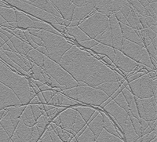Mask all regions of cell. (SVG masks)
I'll return each instance as SVG.
<instances>
[{
  "label": "cell",
  "instance_id": "cell-9",
  "mask_svg": "<svg viewBox=\"0 0 157 142\" xmlns=\"http://www.w3.org/2000/svg\"><path fill=\"white\" fill-rule=\"evenodd\" d=\"M77 142H95V137L89 128H86V130L78 137Z\"/></svg>",
  "mask_w": 157,
  "mask_h": 142
},
{
  "label": "cell",
  "instance_id": "cell-7",
  "mask_svg": "<svg viewBox=\"0 0 157 142\" xmlns=\"http://www.w3.org/2000/svg\"><path fill=\"white\" fill-rule=\"evenodd\" d=\"M71 109L76 111L80 115L82 119H83L84 122L86 123H87L89 122L90 119H91V117L93 116V115L96 112V110L94 109H93V108H91L90 106L75 107V108H71Z\"/></svg>",
  "mask_w": 157,
  "mask_h": 142
},
{
  "label": "cell",
  "instance_id": "cell-5",
  "mask_svg": "<svg viewBox=\"0 0 157 142\" xmlns=\"http://www.w3.org/2000/svg\"><path fill=\"white\" fill-rule=\"evenodd\" d=\"M88 126V128H89L90 131L92 132V133L94 134L95 137V140H97L100 133H101V131L103 130V123H102V118L101 116L100 115H98L93 120L91 121L90 123H86Z\"/></svg>",
  "mask_w": 157,
  "mask_h": 142
},
{
  "label": "cell",
  "instance_id": "cell-2",
  "mask_svg": "<svg viewBox=\"0 0 157 142\" xmlns=\"http://www.w3.org/2000/svg\"><path fill=\"white\" fill-rule=\"evenodd\" d=\"M134 101L139 119H142L147 122L156 119V109L153 106L152 97L147 99H139L134 97Z\"/></svg>",
  "mask_w": 157,
  "mask_h": 142
},
{
  "label": "cell",
  "instance_id": "cell-8",
  "mask_svg": "<svg viewBox=\"0 0 157 142\" xmlns=\"http://www.w3.org/2000/svg\"><path fill=\"white\" fill-rule=\"evenodd\" d=\"M95 142H124L120 137H116L114 135L108 133L106 130L103 129L101 133H100L99 137L97 138Z\"/></svg>",
  "mask_w": 157,
  "mask_h": 142
},
{
  "label": "cell",
  "instance_id": "cell-3",
  "mask_svg": "<svg viewBox=\"0 0 157 142\" xmlns=\"http://www.w3.org/2000/svg\"><path fill=\"white\" fill-rule=\"evenodd\" d=\"M103 109L105 112H107L116 120V123H118V125L120 126V128L123 131L126 123H127V119L129 118L128 114L123 109H121L119 105H116L114 101H112L110 103L105 105Z\"/></svg>",
  "mask_w": 157,
  "mask_h": 142
},
{
  "label": "cell",
  "instance_id": "cell-1",
  "mask_svg": "<svg viewBox=\"0 0 157 142\" xmlns=\"http://www.w3.org/2000/svg\"><path fill=\"white\" fill-rule=\"evenodd\" d=\"M128 89L131 90L133 95L139 99H147L153 97L156 92V82L150 79L148 73L145 74L137 79L129 83Z\"/></svg>",
  "mask_w": 157,
  "mask_h": 142
},
{
  "label": "cell",
  "instance_id": "cell-6",
  "mask_svg": "<svg viewBox=\"0 0 157 142\" xmlns=\"http://www.w3.org/2000/svg\"><path fill=\"white\" fill-rule=\"evenodd\" d=\"M20 119L21 120L22 123L28 127H32L35 126L36 124V121L35 120L33 115H32V110H31L30 105H27L25 109L24 110L23 113L21 116Z\"/></svg>",
  "mask_w": 157,
  "mask_h": 142
},
{
  "label": "cell",
  "instance_id": "cell-4",
  "mask_svg": "<svg viewBox=\"0 0 157 142\" xmlns=\"http://www.w3.org/2000/svg\"><path fill=\"white\" fill-rule=\"evenodd\" d=\"M77 116L78 112L71 108L65 109L59 115V118L61 120V125L59 127H61L63 130H72Z\"/></svg>",
  "mask_w": 157,
  "mask_h": 142
},
{
  "label": "cell",
  "instance_id": "cell-11",
  "mask_svg": "<svg viewBox=\"0 0 157 142\" xmlns=\"http://www.w3.org/2000/svg\"><path fill=\"white\" fill-rule=\"evenodd\" d=\"M38 142H39V141H38Z\"/></svg>",
  "mask_w": 157,
  "mask_h": 142
},
{
  "label": "cell",
  "instance_id": "cell-10",
  "mask_svg": "<svg viewBox=\"0 0 157 142\" xmlns=\"http://www.w3.org/2000/svg\"><path fill=\"white\" fill-rule=\"evenodd\" d=\"M39 142H52L51 138L50 137V134H49L48 131H46L43 135L41 137V138L39 139Z\"/></svg>",
  "mask_w": 157,
  "mask_h": 142
}]
</instances>
